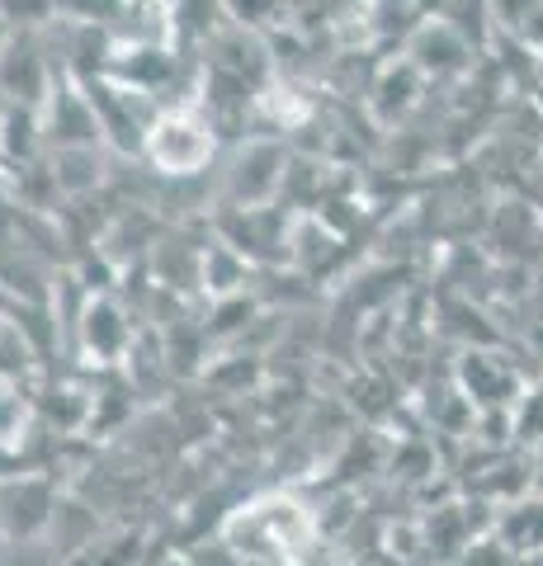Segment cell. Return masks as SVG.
I'll use <instances>...</instances> for the list:
<instances>
[{
  "label": "cell",
  "mask_w": 543,
  "mask_h": 566,
  "mask_svg": "<svg viewBox=\"0 0 543 566\" xmlns=\"http://www.w3.org/2000/svg\"><path fill=\"white\" fill-rule=\"evenodd\" d=\"M100 335V354H114L118 345H124V322H118V312L109 303H95L91 312H85V340H95Z\"/></svg>",
  "instance_id": "8992f818"
},
{
  "label": "cell",
  "mask_w": 543,
  "mask_h": 566,
  "mask_svg": "<svg viewBox=\"0 0 543 566\" xmlns=\"http://www.w3.org/2000/svg\"><path fill=\"white\" fill-rule=\"evenodd\" d=\"M52 180H58L66 193H81L100 180V156L95 147H58V161H52Z\"/></svg>",
  "instance_id": "5b68a950"
},
{
  "label": "cell",
  "mask_w": 543,
  "mask_h": 566,
  "mask_svg": "<svg viewBox=\"0 0 543 566\" xmlns=\"http://www.w3.org/2000/svg\"><path fill=\"white\" fill-rule=\"evenodd\" d=\"M317 543V515L289 491L260 495L222 524V547L237 566H289Z\"/></svg>",
  "instance_id": "6da1fadb"
},
{
  "label": "cell",
  "mask_w": 543,
  "mask_h": 566,
  "mask_svg": "<svg viewBox=\"0 0 543 566\" xmlns=\"http://www.w3.org/2000/svg\"><path fill=\"white\" fill-rule=\"evenodd\" d=\"M511 547H543V505H515L505 520Z\"/></svg>",
  "instance_id": "52a82bcc"
},
{
  "label": "cell",
  "mask_w": 543,
  "mask_h": 566,
  "mask_svg": "<svg viewBox=\"0 0 543 566\" xmlns=\"http://www.w3.org/2000/svg\"><path fill=\"white\" fill-rule=\"evenodd\" d=\"M279 170H284V151L270 147V142H251V147L232 161V170H227V189H232V199L241 208H255L279 189V180H284Z\"/></svg>",
  "instance_id": "3957f363"
},
{
  "label": "cell",
  "mask_w": 543,
  "mask_h": 566,
  "mask_svg": "<svg viewBox=\"0 0 543 566\" xmlns=\"http://www.w3.org/2000/svg\"><path fill=\"white\" fill-rule=\"evenodd\" d=\"M147 156L166 175H195L213 156V123L199 104H175L170 114H156L147 128Z\"/></svg>",
  "instance_id": "7a4b0ae2"
},
{
  "label": "cell",
  "mask_w": 543,
  "mask_h": 566,
  "mask_svg": "<svg viewBox=\"0 0 543 566\" xmlns=\"http://www.w3.org/2000/svg\"><path fill=\"white\" fill-rule=\"evenodd\" d=\"M20 420H24L20 387H14V378H0V444H10V434L20 430Z\"/></svg>",
  "instance_id": "ba28073f"
},
{
  "label": "cell",
  "mask_w": 543,
  "mask_h": 566,
  "mask_svg": "<svg viewBox=\"0 0 543 566\" xmlns=\"http://www.w3.org/2000/svg\"><path fill=\"white\" fill-rule=\"evenodd\" d=\"M52 520V491L48 482H10L0 486V524L10 528V534H33V528H43Z\"/></svg>",
  "instance_id": "277c9868"
}]
</instances>
